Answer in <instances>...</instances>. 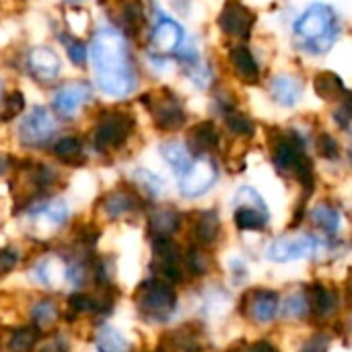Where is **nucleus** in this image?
I'll list each match as a JSON object with an SVG mask.
<instances>
[{
  "mask_svg": "<svg viewBox=\"0 0 352 352\" xmlns=\"http://www.w3.org/2000/svg\"><path fill=\"white\" fill-rule=\"evenodd\" d=\"M120 12H122V21L124 25L138 33V29L144 23V10H142V2L140 0H122L120 4Z\"/></svg>",
  "mask_w": 352,
  "mask_h": 352,
  "instance_id": "473e14b6",
  "label": "nucleus"
},
{
  "mask_svg": "<svg viewBox=\"0 0 352 352\" xmlns=\"http://www.w3.org/2000/svg\"><path fill=\"white\" fill-rule=\"evenodd\" d=\"M219 140H221V136H219L217 126L212 122H200L188 134V148H190V153L206 155L219 146Z\"/></svg>",
  "mask_w": 352,
  "mask_h": 352,
  "instance_id": "aec40b11",
  "label": "nucleus"
},
{
  "mask_svg": "<svg viewBox=\"0 0 352 352\" xmlns=\"http://www.w3.org/2000/svg\"><path fill=\"white\" fill-rule=\"evenodd\" d=\"M179 192L186 198H196L202 196L212 188L217 182V165L208 157H198L192 161V165L179 175Z\"/></svg>",
  "mask_w": 352,
  "mask_h": 352,
  "instance_id": "6e6552de",
  "label": "nucleus"
},
{
  "mask_svg": "<svg viewBox=\"0 0 352 352\" xmlns=\"http://www.w3.org/2000/svg\"><path fill=\"white\" fill-rule=\"evenodd\" d=\"M91 60L103 93L124 97L136 87V72L126 39L116 29H101L91 41Z\"/></svg>",
  "mask_w": 352,
  "mask_h": 352,
  "instance_id": "f257e3e1",
  "label": "nucleus"
},
{
  "mask_svg": "<svg viewBox=\"0 0 352 352\" xmlns=\"http://www.w3.org/2000/svg\"><path fill=\"white\" fill-rule=\"evenodd\" d=\"M144 105L151 111L155 126L163 132H175L186 124V109L182 105V101L169 93V91H159V93H151L144 95Z\"/></svg>",
  "mask_w": 352,
  "mask_h": 352,
  "instance_id": "423d86ee",
  "label": "nucleus"
},
{
  "mask_svg": "<svg viewBox=\"0 0 352 352\" xmlns=\"http://www.w3.org/2000/svg\"><path fill=\"white\" fill-rule=\"evenodd\" d=\"M270 97L283 107H293L303 95V82L291 74H278L270 80Z\"/></svg>",
  "mask_w": 352,
  "mask_h": 352,
  "instance_id": "dca6fc26",
  "label": "nucleus"
},
{
  "mask_svg": "<svg viewBox=\"0 0 352 352\" xmlns=\"http://www.w3.org/2000/svg\"><path fill=\"white\" fill-rule=\"evenodd\" d=\"M19 262V254L12 250H0V276L8 274Z\"/></svg>",
  "mask_w": 352,
  "mask_h": 352,
  "instance_id": "37998d69",
  "label": "nucleus"
},
{
  "mask_svg": "<svg viewBox=\"0 0 352 352\" xmlns=\"http://www.w3.org/2000/svg\"><path fill=\"white\" fill-rule=\"evenodd\" d=\"M136 307L144 320L165 322L173 316L177 307V295L171 285H167L165 280L153 278L140 285L136 293Z\"/></svg>",
  "mask_w": 352,
  "mask_h": 352,
  "instance_id": "20e7f679",
  "label": "nucleus"
},
{
  "mask_svg": "<svg viewBox=\"0 0 352 352\" xmlns=\"http://www.w3.org/2000/svg\"><path fill=\"white\" fill-rule=\"evenodd\" d=\"M229 62L235 72V76L245 85H258L260 82V64L252 50L245 43H235L229 50Z\"/></svg>",
  "mask_w": 352,
  "mask_h": 352,
  "instance_id": "ddd939ff",
  "label": "nucleus"
},
{
  "mask_svg": "<svg viewBox=\"0 0 352 352\" xmlns=\"http://www.w3.org/2000/svg\"><path fill=\"white\" fill-rule=\"evenodd\" d=\"M179 229V214L169 208H159L153 210L148 217V233L155 239H165L171 237Z\"/></svg>",
  "mask_w": 352,
  "mask_h": 352,
  "instance_id": "5701e85b",
  "label": "nucleus"
},
{
  "mask_svg": "<svg viewBox=\"0 0 352 352\" xmlns=\"http://www.w3.org/2000/svg\"><path fill=\"white\" fill-rule=\"evenodd\" d=\"M349 157H351V163H352V146H351V151H349Z\"/></svg>",
  "mask_w": 352,
  "mask_h": 352,
  "instance_id": "8fccbe9b",
  "label": "nucleus"
},
{
  "mask_svg": "<svg viewBox=\"0 0 352 352\" xmlns=\"http://www.w3.org/2000/svg\"><path fill=\"white\" fill-rule=\"evenodd\" d=\"M31 217L37 219V221H47L50 225L58 227V225H62L68 219V204L62 198H56L52 202L35 206L31 210Z\"/></svg>",
  "mask_w": 352,
  "mask_h": 352,
  "instance_id": "393cba45",
  "label": "nucleus"
},
{
  "mask_svg": "<svg viewBox=\"0 0 352 352\" xmlns=\"http://www.w3.org/2000/svg\"><path fill=\"white\" fill-rule=\"evenodd\" d=\"M318 151H320V155H322L324 159H328V161H334V159L340 157V144H338V140H336L332 134H328V132H322V134L318 136Z\"/></svg>",
  "mask_w": 352,
  "mask_h": 352,
  "instance_id": "e433bc0d",
  "label": "nucleus"
},
{
  "mask_svg": "<svg viewBox=\"0 0 352 352\" xmlns=\"http://www.w3.org/2000/svg\"><path fill=\"white\" fill-rule=\"evenodd\" d=\"M186 266H188V270H190L192 274H196V276L208 272V258H206V254L202 252V248L194 245V248L188 250V254H186Z\"/></svg>",
  "mask_w": 352,
  "mask_h": 352,
  "instance_id": "f704fd0d",
  "label": "nucleus"
},
{
  "mask_svg": "<svg viewBox=\"0 0 352 352\" xmlns=\"http://www.w3.org/2000/svg\"><path fill=\"white\" fill-rule=\"evenodd\" d=\"M29 70L39 80H52L60 72V58L45 45L33 47L29 52Z\"/></svg>",
  "mask_w": 352,
  "mask_h": 352,
  "instance_id": "f3484780",
  "label": "nucleus"
},
{
  "mask_svg": "<svg viewBox=\"0 0 352 352\" xmlns=\"http://www.w3.org/2000/svg\"><path fill=\"white\" fill-rule=\"evenodd\" d=\"M299 50L320 56L326 54L340 35V21L330 4H311L293 27Z\"/></svg>",
  "mask_w": 352,
  "mask_h": 352,
  "instance_id": "7ed1b4c3",
  "label": "nucleus"
},
{
  "mask_svg": "<svg viewBox=\"0 0 352 352\" xmlns=\"http://www.w3.org/2000/svg\"><path fill=\"white\" fill-rule=\"evenodd\" d=\"M25 107V97L23 93H12L10 97H6V103H4V111H2V120H12L16 113H21Z\"/></svg>",
  "mask_w": 352,
  "mask_h": 352,
  "instance_id": "ea45409f",
  "label": "nucleus"
},
{
  "mask_svg": "<svg viewBox=\"0 0 352 352\" xmlns=\"http://www.w3.org/2000/svg\"><path fill=\"white\" fill-rule=\"evenodd\" d=\"M68 307H70V314L72 316H80V314H87V311H95V301L89 295L74 293L68 299Z\"/></svg>",
  "mask_w": 352,
  "mask_h": 352,
  "instance_id": "4c0bfd02",
  "label": "nucleus"
},
{
  "mask_svg": "<svg viewBox=\"0 0 352 352\" xmlns=\"http://www.w3.org/2000/svg\"><path fill=\"white\" fill-rule=\"evenodd\" d=\"M235 225L239 231H262L268 225V208L254 188H241L235 196Z\"/></svg>",
  "mask_w": 352,
  "mask_h": 352,
  "instance_id": "0eeeda50",
  "label": "nucleus"
},
{
  "mask_svg": "<svg viewBox=\"0 0 352 352\" xmlns=\"http://www.w3.org/2000/svg\"><path fill=\"white\" fill-rule=\"evenodd\" d=\"M314 89H316L318 97H322L326 101H342L344 97L351 95V91L346 89L342 76L332 72V70L318 72L314 76Z\"/></svg>",
  "mask_w": 352,
  "mask_h": 352,
  "instance_id": "6ab92c4d",
  "label": "nucleus"
},
{
  "mask_svg": "<svg viewBox=\"0 0 352 352\" xmlns=\"http://www.w3.org/2000/svg\"><path fill=\"white\" fill-rule=\"evenodd\" d=\"M344 287H346V297H349V301H351V303H352V268H351V270H349V274H346Z\"/></svg>",
  "mask_w": 352,
  "mask_h": 352,
  "instance_id": "de8ad7c7",
  "label": "nucleus"
},
{
  "mask_svg": "<svg viewBox=\"0 0 352 352\" xmlns=\"http://www.w3.org/2000/svg\"><path fill=\"white\" fill-rule=\"evenodd\" d=\"M307 307H309V305H307V299H305L303 295H295V297H291V299H289L285 314H287V316H291V318H297V316H303Z\"/></svg>",
  "mask_w": 352,
  "mask_h": 352,
  "instance_id": "79ce46f5",
  "label": "nucleus"
},
{
  "mask_svg": "<svg viewBox=\"0 0 352 352\" xmlns=\"http://www.w3.org/2000/svg\"><path fill=\"white\" fill-rule=\"evenodd\" d=\"M35 276L43 285L56 287V285H60L66 278V264H62L58 258H47V260H43V262L37 264Z\"/></svg>",
  "mask_w": 352,
  "mask_h": 352,
  "instance_id": "c85d7f7f",
  "label": "nucleus"
},
{
  "mask_svg": "<svg viewBox=\"0 0 352 352\" xmlns=\"http://www.w3.org/2000/svg\"><path fill=\"white\" fill-rule=\"evenodd\" d=\"M318 239L301 235V237H283L276 239L270 248H268V258L274 262H295V260H303L314 256V252L318 250Z\"/></svg>",
  "mask_w": 352,
  "mask_h": 352,
  "instance_id": "f8f14e48",
  "label": "nucleus"
},
{
  "mask_svg": "<svg viewBox=\"0 0 352 352\" xmlns=\"http://www.w3.org/2000/svg\"><path fill=\"white\" fill-rule=\"evenodd\" d=\"M305 299H307V305L314 309V314L318 318H326V316L334 314V309L338 307V295L334 291H330L326 285H320V283L309 285Z\"/></svg>",
  "mask_w": 352,
  "mask_h": 352,
  "instance_id": "412c9836",
  "label": "nucleus"
},
{
  "mask_svg": "<svg viewBox=\"0 0 352 352\" xmlns=\"http://www.w3.org/2000/svg\"><path fill=\"white\" fill-rule=\"evenodd\" d=\"M134 132V118L126 111H109L105 113L95 128L93 142L101 153L116 151L126 144L130 134Z\"/></svg>",
  "mask_w": 352,
  "mask_h": 352,
  "instance_id": "39448f33",
  "label": "nucleus"
},
{
  "mask_svg": "<svg viewBox=\"0 0 352 352\" xmlns=\"http://www.w3.org/2000/svg\"><path fill=\"white\" fill-rule=\"evenodd\" d=\"M326 349H328V340L322 338V336H318V338L307 340V342L303 344L301 352H326Z\"/></svg>",
  "mask_w": 352,
  "mask_h": 352,
  "instance_id": "a18cd8bd",
  "label": "nucleus"
},
{
  "mask_svg": "<svg viewBox=\"0 0 352 352\" xmlns=\"http://www.w3.org/2000/svg\"><path fill=\"white\" fill-rule=\"evenodd\" d=\"M54 155L66 165H80L85 161L82 144L76 136H66L54 144Z\"/></svg>",
  "mask_w": 352,
  "mask_h": 352,
  "instance_id": "cd10ccee",
  "label": "nucleus"
},
{
  "mask_svg": "<svg viewBox=\"0 0 352 352\" xmlns=\"http://www.w3.org/2000/svg\"><path fill=\"white\" fill-rule=\"evenodd\" d=\"M134 179L151 194V196H159V194H163V190H165V184L155 175V173H151V171H144V169H136V173H134Z\"/></svg>",
  "mask_w": 352,
  "mask_h": 352,
  "instance_id": "c9c22d12",
  "label": "nucleus"
},
{
  "mask_svg": "<svg viewBox=\"0 0 352 352\" xmlns=\"http://www.w3.org/2000/svg\"><path fill=\"white\" fill-rule=\"evenodd\" d=\"M334 120L340 128H349L352 122V93L349 97H344L342 101H338V107L334 109Z\"/></svg>",
  "mask_w": 352,
  "mask_h": 352,
  "instance_id": "58836bf2",
  "label": "nucleus"
},
{
  "mask_svg": "<svg viewBox=\"0 0 352 352\" xmlns=\"http://www.w3.org/2000/svg\"><path fill=\"white\" fill-rule=\"evenodd\" d=\"M138 198L128 192V190H116L109 192L103 200H101V208L109 219H120L128 212H134L138 208Z\"/></svg>",
  "mask_w": 352,
  "mask_h": 352,
  "instance_id": "4be33fe9",
  "label": "nucleus"
},
{
  "mask_svg": "<svg viewBox=\"0 0 352 352\" xmlns=\"http://www.w3.org/2000/svg\"><path fill=\"white\" fill-rule=\"evenodd\" d=\"M95 346H97V351L99 352H128V342H126V338H124L118 330H113V328H109V326H103V328L97 332V336H95Z\"/></svg>",
  "mask_w": 352,
  "mask_h": 352,
  "instance_id": "c756f323",
  "label": "nucleus"
},
{
  "mask_svg": "<svg viewBox=\"0 0 352 352\" xmlns=\"http://www.w3.org/2000/svg\"><path fill=\"white\" fill-rule=\"evenodd\" d=\"M268 142H270V155H272V163L276 171L280 175L297 179L299 184L311 190L314 165H311V159L307 157L303 136L293 128L289 130L270 128Z\"/></svg>",
  "mask_w": 352,
  "mask_h": 352,
  "instance_id": "f03ea898",
  "label": "nucleus"
},
{
  "mask_svg": "<svg viewBox=\"0 0 352 352\" xmlns=\"http://www.w3.org/2000/svg\"><path fill=\"white\" fill-rule=\"evenodd\" d=\"M250 352H276V346H272L270 342H256Z\"/></svg>",
  "mask_w": 352,
  "mask_h": 352,
  "instance_id": "49530a36",
  "label": "nucleus"
},
{
  "mask_svg": "<svg viewBox=\"0 0 352 352\" xmlns=\"http://www.w3.org/2000/svg\"><path fill=\"white\" fill-rule=\"evenodd\" d=\"M223 116H225L227 128H229L235 136H241V138L254 136V132H256L254 122H252L243 111H239L235 105H225V107H223Z\"/></svg>",
  "mask_w": 352,
  "mask_h": 352,
  "instance_id": "a878e982",
  "label": "nucleus"
},
{
  "mask_svg": "<svg viewBox=\"0 0 352 352\" xmlns=\"http://www.w3.org/2000/svg\"><path fill=\"white\" fill-rule=\"evenodd\" d=\"M245 305L254 320L266 324V322L274 320V316L278 311V295L272 291H266V289H258L245 297Z\"/></svg>",
  "mask_w": 352,
  "mask_h": 352,
  "instance_id": "a211bd4d",
  "label": "nucleus"
},
{
  "mask_svg": "<svg viewBox=\"0 0 352 352\" xmlns=\"http://www.w3.org/2000/svg\"><path fill=\"white\" fill-rule=\"evenodd\" d=\"M221 233V221L214 210L200 212L196 227H194V237L200 245H212Z\"/></svg>",
  "mask_w": 352,
  "mask_h": 352,
  "instance_id": "b1692460",
  "label": "nucleus"
},
{
  "mask_svg": "<svg viewBox=\"0 0 352 352\" xmlns=\"http://www.w3.org/2000/svg\"><path fill=\"white\" fill-rule=\"evenodd\" d=\"M161 155H163V159L175 169V173H184L190 165H192V153H190V148L186 146V144H182V142H165L163 146H161Z\"/></svg>",
  "mask_w": 352,
  "mask_h": 352,
  "instance_id": "bb28decb",
  "label": "nucleus"
},
{
  "mask_svg": "<svg viewBox=\"0 0 352 352\" xmlns=\"http://www.w3.org/2000/svg\"><path fill=\"white\" fill-rule=\"evenodd\" d=\"M311 221L326 233H336L340 229V212L330 204H318L311 210Z\"/></svg>",
  "mask_w": 352,
  "mask_h": 352,
  "instance_id": "7c9ffc66",
  "label": "nucleus"
},
{
  "mask_svg": "<svg viewBox=\"0 0 352 352\" xmlns=\"http://www.w3.org/2000/svg\"><path fill=\"white\" fill-rule=\"evenodd\" d=\"M91 97V89L85 82H70L64 85L60 91H56L54 95V109L62 116V118H72L78 107L89 101Z\"/></svg>",
  "mask_w": 352,
  "mask_h": 352,
  "instance_id": "4468645a",
  "label": "nucleus"
},
{
  "mask_svg": "<svg viewBox=\"0 0 352 352\" xmlns=\"http://www.w3.org/2000/svg\"><path fill=\"white\" fill-rule=\"evenodd\" d=\"M153 268L167 280L177 283L182 280V252L177 248L175 241H171L169 237L165 239H155L153 241Z\"/></svg>",
  "mask_w": 352,
  "mask_h": 352,
  "instance_id": "9b49d317",
  "label": "nucleus"
},
{
  "mask_svg": "<svg viewBox=\"0 0 352 352\" xmlns=\"http://www.w3.org/2000/svg\"><path fill=\"white\" fill-rule=\"evenodd\" d=\"M64 41H66V47H68L70 60H72L76 66H82L85 60H87V47H85V43H82L80 39H66V37H64Z\"/></svg>",
  "mask_w": 352,
  "mask_h": 352,
  "instance_id": "a19ab883",
  "label": "nucleus"
},
{
  "mask_svg": "<svg viewBox=\"0 0 352 352\" xmlns=\"http://www.w3.org/2000/svg\"><path fill=\"white\" fill-rule=\"evenodd\" d=\"M37 340H39V328H37V326H25V328L16 330V332L10 336L8 351L31 352L33 351V346L37 344Z\"/></svg>",
  "mask_w": 352,
  "mask_h": 352,
  "instance_id": "2f4dec72",
  "label": "nucleus"
},
{
  "mask_svg": "<svg viewBox=\"0 0 352 352\" xmlns=\"http://www.w3.org/2000/svg\"><path fill=\"white\" fill-rule=\"evenodd\" d=\"M0 93H2V87H0Z\"/></svg>",
  "mask_w": 352,
  "mask_h": 352,
  "instance_id": "3c124183",
  "label": "nucleus"
},
{
  "mask_svg": "<svg viewBox=\"0 0 352 352\" xmlns=\"http://www.w3.org/2000/svg\"><path fill=\"white\" fill-rule=\"evenodd\" d=\"M56 120L45 107H33V111L21 122L19 136L25 146H43L56 134Z\"/></svg>",
  "mask_w": 352,
  "mask_h": 352,
  "instance_id": "9d476101",
  "label": "nucleus"
},
{
  "mask_svg": "<svg viewBox=\"0 0 352 352\" xmlns=\"http://www.w3.org/2000/svg\"><path fill=\"white\" fill-rule=\"evenodd\" d=\"M39 352H68V344H66V340L58 334V336H52L50 340H45V342L41 344Z\"/></svg>",
  "mask_w": 352,
  "mask_h": 352,
  "instance_id": "c03bdc74",
  "label": "nucleus"
},
{
  "mask_svg": "<svg viewBox=\"0 0 352 352\" xmlns=\"http://www.w3.org/2000/svg\"><path fill=\"white\" fill-rule=\"evenodd\" d=\"M219 27L225 35L248 39L256 27V14L241 0H227L219 14Z\"/></svg>",
  "mask_w": 352,
  "mask_h": 352,
  "instance_id": "1a4fd4ad",
  "label": "nucleus"
},
{
  "mask_svg": "<svg viewBox=\"0 0 352 352\" xmlns=\"http://www.w3.org/2000/svg\"><path fill=\"white\" fill-rule=\"evenodd\" d=\"M31 318H33V322H35L37 328L50 326V324H54V322L58 320V309H56V305L50 303V301H39V303L33 305Z\"/></svg>",
  "mask_w": 352,
  "mask_h": 352,
  "instance_id": "72a5a7b5",
  "label": "nucleus"
},
{
  "mask_svg": "<svg viewBox=\"0 0 352 352\" xmlns=\"http://www.w3.org/2000/svg\"><path fill=\"white\" fill-rule=\"evenodd\" d=\"M10 167V159L6 155H0V173H6Z\"/></svg>",
  "mask_w": 352,
  "mask_h": 352,
  "instance_id": "09e8293b",
  "label": "nucleus"
},
{
  "mask_svg": "<svg viewBox=\"0 0 352 352\" xmlns=\"http://www.w3.org/2000/svg\"><path fill=\"white\" fill-rule=\"evenodd\" d=\"M182 43H184V29L173 19H163L151 35V47L157 54H171L179 50Z\"/></svg>",
  "mask_w": 352,
  "mask_h": 352,
  "instance_id": "2eb2a0df",
  "label": "nucleus"
}]
</instances>
